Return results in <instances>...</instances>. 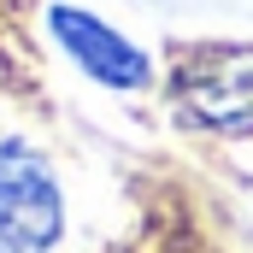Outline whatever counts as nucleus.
<instances>
[{"instance_id":"nucleus-1","label":"nucleus","mask_w":253,"mask_h":253,"mask_svg":"<svg viewBox=\"0 0 253 253\" xmlns=\"http://www.w3.org/2000/svg\"><path fill=\"white\" fill-rule=\"evenodd\" d=\"M65 200L53 165L30 141H0V253H53Z\"/></svg>"},{"instance_id":"nucleus-2","label":"nucleus","mask_w":253,"mask_h":253,"mask_svg":"<svg viewBox=\"0 0 253 253\" xmlns=\"http://www.w3.org/2000/svg\"><path fill=\"white\" fill-rule=\"evenodd\" d=\"M177 100L206 129H253V47H206L177 71Z\"/></svg>"},{"instance_id":"nucleus-3","label":"nucleus","mask_w":253,"mask_h":253,"mask_svg":"<svg viewBox=\"0 0 253 253\" xmlns=\"http://www.w3.org/2000/svg\"><path fill=\"white\" fill-rule=\"evenodd\" d=\"M47 30H53V42H59L71 65H83L100 88H147L153 83V59L129 42L124 30H112L106 18H94V12H83V6H47Z\"/></svg>"}]
</instances>
